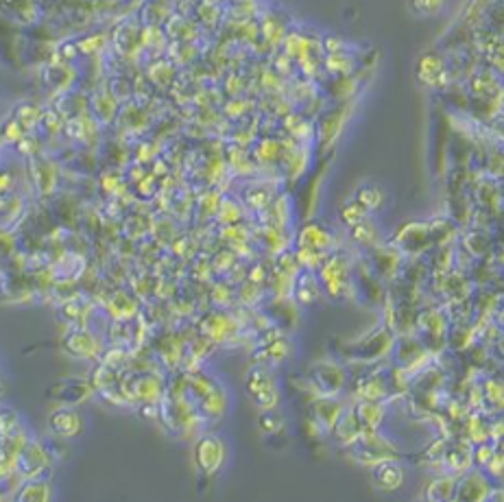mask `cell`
Returning <instances> with one entry per match:
<instances>
[{
  "mask_svg": "<svg viewBox=\"0 0 504 502\" xmlns=\"http://www.w3.org/2000/svg\"><path fill=\"white\" fill-rule=\"evenodd\" d=\"M77 424H79L77 415L68 413V411H61L57 417H52V426H55L57 432H61V434H74L77 432Z\"/></svg>",
  "mask_w": 504,
  "mask_h": 502,
  "instance_id": "obj_5",
  "label": "cell"
},
{
  "mask_svg": "<svg viewBox=\"0 0 504 502\" xmlns=\"http://www.w3.org/2000/svg\"><path fill=\"white\" fill-rule=\"evenodd\" d=\"M247 389L254 395V402L260 408H269L275 404V385L273 378L264 372V369H251V374L247 378Z\"/></svg>",
  "mask_w": 504,
  "mask_h": 502,
  "instance_id": "obj_2",
  "label": "cell"
},
{
  "mask_svg": "<svg viewBox=\"0 0 504 502\" xmlns=\"http://www.w3.org/2000/svg\"><path fill=\"white\" fill-rule=\"evenodd\" d=\"M452 490H454V481H447V479H443V481H436V483H432L430 487H428V498L430 500H445L447 496H452Z\"/></svg>",
  "mask_w": 504,
  "mask_h": 502,
  "instance_id": "obj_6",
  "label": "cell"
},
{
  "mask_svg": "<svg viewBox=\"0 0 504 502\" xmlns=\"http://www.w3.org/2000/svg\"><path fill=\"white\" fill-rule=\"evenodd\" d=\"M410 7H413L419 16H432V13L441 11L443 0H410Z\"/></svg>",
  "mask_w": 504,
  "mask_h": 502,
  "instance_id": "obj_7",
  "label": "cell"
},
{
  "mask_svg": "<svg viewBox=\"0 0 504 502\" xmlns=\"http://www.w3.org/2000/svg\"><path fill=\"white\" fill-rule=\"evenodd\" d=\"M194 461L203 474H214L225 461V445L219 437H201L194 448Z\"/></svg>",
  "mask_w": 504,
  "mask_h": 502,
  "instance_id": "obj_1",
  "label": "cell"
},
{
  "mask_svg": "<svg viewBox=\"0 0 504 502\" xmlns=\"http://www.w3.org/2000/svg\"><path fill=\"white\" fill-rule=\"evenodd\" d=\"M380 201V190L378 188H365L358 192V203H361L363 208H376Z\"/></svg>",
  "mask_w": 504,
  "mask_h": 502,
  "instance_id": "obj_8",
  "label": "cell"
},
{
  "mask_svg": "<svg viewBox=\"0 0 504 502\" xmlns=\"http://www.w3.org/2000/svg\"><path fill=\"white\" fill-rule=\"evenodd\" d=\"M371 479H374V485L380 492H395L404 485L406 476L400 463H395V461H380V463H376L374 472H371Z\"/></svg>",
  "mask_w": 504,
  "mask_h": 502,
  "instance_id": "obj_3",
  "label": "cell"
},
{
  "mask_svg": "<svg viewBox=\"0 0 504 502\" xmlns=\"http://www.w3.org/2000/svg\"><path fill=\"white\" fill-rule=\"evenodd\" d=\"M316 382H319V387L325 391V393H336L339 389H341V385H343V372L339 367H334V365H325V367H319L316 369Z\"/></svg>",
  "mask_w": 504,
  "mask_h": 502,
  "instance_id": "obj_4",
  "label": "cell"
}]
</instances>
